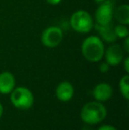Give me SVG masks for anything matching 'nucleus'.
Instances as JSON below:
<instances>
[{
    "label": "nucleus",
    "mask_w": 129,
    "mask_h": 130,
    "mask_svg": "<svg viewBox=\"0 0 129 130\" xmlns=\"http://www.w3.org/2000/svg\"><path fill=\"white\" fill-rule=\"evenodd\" d=\"M122 48H123V50H124L126 53L129 52V37H128V36L125 38L124 45H123Z\"/></svg>",
    "instance_id": "obj_17"
},
{
    "label": "nucleus",
    "mask_w": 129,
    "mask_h": 130,
    "mask_svg": "<svg viewBox=\"0 0 129 130\" xmlns=\"http://www.w3.org/2000/svg\"><path fill=\"white\" fill-rule=\"evenodd\" d=\"M99 70H100V72H102V73H107L110 70V65H109L108 63H106V62L102 63L101 65L99 66Z\"/></svg>",
    "instance_id": "obj_15"
},
{
    "label": "nucleus",
    "mask_w": 129,
    "mask_h": 130,
    "mask_svg": "<svg viewBox=\"0 0 129 130\" xmlns=\"http://www.w3.org/2000/svg\"><path fill=\"white\" fill-rule=\"evenodd\" d=\"M10 99L12 105L19 110L27 111L33 106L34 98L32 91L27 87H15L10 93Z\"/></svg>",
    "instance_id": "obj_3"
},
{
    "label": "nucleus",
    "mask_w": 129,
    "mask_h": 130,
    "mask_svg": "<svg viewBox=\"0 0 129 130\" xmlns=\"http://www.w3.org/2000/svg\"><path fill=\"white\" fill-rule=\"evenodd\" d=\"M123 64H124V68L126 73L128 74L129 73V57H126V58L123 59Z\"/></svg>",
    "instance_id": "obj_16"
},
{
    "label": "nucleus",
    "mask_w": 129,
    "mask_h": 130,
    "mask_svg": "<svg viewBox=\"0 0 129 130\" xmlns=\"http://www.w3.org/2000/svg\"><path fill=\"white\" fill-rule=\"evenodd\" d=\"M3 112H4V107H3V105H2V104L0 103V119L2 118Z\"/></svg>",
    "instance_id": "obj_20"
},
{
    "label": "nucleus",
    "mask_w": 129,
    "mask_h": 130,
    "mask_svg": "<svg viewBox=\"0 0 129 130\" xmlns=\"http://www.w3.org/2000/svg\"><path fill=\"white\" fill-rule=\"evenodd\" d=\"M15 87L16 80L12 73L5 71L0 74V93L1 94H10Z\"/></svg>",
    "instance_id": "obj_10"
},
{
    "label": "nucleus",
    "mask_w": 129,
    "mask_h": 130,
    "mask_svg": "<svg viewBox=\"0 0 129 130\" xmlns=\"http://www.w3.org/2000/svg\"><path fill=\"white\" fill-rule=\"evenodd\" d=\"M71 27L75 32L81 34L89 33L94 27V20L89 12L84 10H80L72 14L70 18Z\"/></svg>",
    "instance_id": "obj_4"
},
{
    "label": "nucleus",
    "mask_w": 129,
    "mask_h": 130,
    "mask_svg": "<svg viewBox=\"0 0 129 130\" xmlns=\"http://www.w3.org/2000/svg\"><path fill=\"white\" fill-rule=\"evenodd\" d=\"M97 130H117V128L112 125H103Z\"/></svg>",
    "instance_id": "obj_18"
},
{
    "label": "nucleus",
    "mask_w": 129,
    "mask_h": 130,
    "mask_svg": "<svg viewBox=\"0 0 129 130\" xmlns=\"http://www.w3.org/2000/svg\"><path fill=\"white\" fill-rule=\"evenodd\" d=\"M114 33H115L117 38H122L125 39L129 36V30L126 25L123 24H117L113 27Z\"/></svg>",
    "instance_id": "obj_14"
},
{
    "label": "nucleus",
    "mask_w": 129,
    "mask_h": 130,
    "mask_svg": "<svg viewBox=\"0 0 129 130\" xmlns=\"http://www.w3.org/2000/svg\"><path fill=\"white\" fill-rule=\"evenodd\" d=\"M57 98L61 102H68L74 95V88L69 82H62L57 86L55 90Z\"/></svg>",
    "instance_id": "obj_9"
},
{
    "label": "nucleus",
    "mask_w": 129,
    "mask_h": 130,
    "mask_svg": "<svg viewBox=\"0 0 129 130\" xmlns=\"http://www.w3.org/2000/svg\"><path fill=\"white\" fill-rule=\"evenodd\" d=\"M113 94V89L110 84L106 82H101L96 85L93 89V96L96 101L98 102H105L110 99Z\"/></svg>",
    "instance_id": "obj_8"
},
{
    "label": "nucleus",
    "mask_w": 129,
    "mask_h": 130,
    "mask_svg": "<svg viewBox=\"0 0 129 130\" xmlns=\"http://www.w3.org/2000/svg\"><path fill=\"white\" fill-rule=\"evenodd\" d=\"M113 17L119 24L127 26L129 24V5H121L113 10Z\"/></svg>",
    "instance_id": "obj_12"
},
{
    "label": "nucleus",
    "mask_w": 129,
    "mask_h": 130,
    "mask_svg": "<svg viewBox=\"0 0 129 130\" xmlns=\"http://www.w3.org/2000/svg\"><path fill=\"white\" fill-rule=\"evenodd\" d=\"M107 116V109L103 104L98 101L88 102L81 111V120L87 125H96L102 122Z\"/></svg>",
    "instance_id": "obj_2"
},
{
    "label": "nucleus",
    "mask_w": 129,
    "mask_h": 130,
    "mask_svg": "<svg viewBox=\"0 0 129 130\" xmlns=\"http://www.w3.org/2000/svg\"><path fill=\"white\" fill-rule=\"evenodd\" d=\"M94 1H96V2H97V3H102V2H103V1H105V0H94Z\"/></svg>",
    "instance_id": "obj_21"
},
{
    "label": "nucleus",
    "mask_w": 129,
    "mask_h": 130,
    "mask_svg": "<svg viewBox=\"0 0 129 130\" xmlns=\"http://www.w3.org/2000/svg\"><path fill=\"white\" fill-rule=\"evenodd\" d=\"M113 4L109 0L100 3L95 13L96 24L100 26H106L112 23L113 19Z\"/></svg>",
    "instance_id": "obj_6"
},
{
    "label": "nucleus",
    "mask_w": 129,
    "mask_h": 130,
    "mask_svg": "<svg viewBox=\"0 0 129 130\" xmlns=\"http://www.w3.org/2000/svg\"><path fill=\"white\" fill-rule=\"evenodd\" d=\"M103 57L105 58V62L108 63L110 67H116L124 59V50L121 45L112 43V44L104 51Z\"/></svg>",
    "instance_id": "obj_7"
},
{
    "label": "nucleus",
    "mask_w": 129,
    "mask_h": 130,
    "mask_svg": "<svg viewBox=\"0 0 129 130\" xmlns=\"http://www.w3.org/2000/svg\"><path fill=\"white\" fill-rule=\"evenodd\" d=\"M62 0H46V2L49 4V5H57L61 3Z\"/></svg>",
    "instance_id": "obj_19"
},
{
    "label": "nucleus",
    "mask_w": 129,
    "mask_h": 130,
    "mask_svg": "<svg viewBox=\"0 0 129 130\" xmlns=\"http://www.w3.org/2000/svg\"><path fill=\"white\" fill-rule=\"evenodd\" d=\"M63 39V32L59 27L51 26L45 28L41 36V42L47 48L59 46Z\"/></svg>",
    "instance_id": "obj_5"
},
{
    "label": "nucleus",
    "mask_w": 129,
    "mask_h": 130,
    "mask_svg": "<svg viewBox=\"0 0 129 130\" xmlns=\"http://www.w3.org/2000/svg\"><path fill=\"white\" fill-rule=\"evenodd\" d=\"M119 88L120 94L125 99H129V75L127 74L119 80Z\"/></svg>",
    "instance_id": "obj_13"
},
{
    "label": "nucleus",
    "mask_w": 129,
    "mask_h": 130,
    "mask_svg": "<svg viewBox=\"0 0 129 130\" xmlns=\"http://www.w3.org/2000/svg\"><path fill=\"white\" fill-rule=\"evenodd\" d=\"M94 27H96L97 32L99 33L101 39L104 40L107 43H112L117 40V36H116L115 33H114V29L112 27V24L106 25V26H100V25H94Z\"/></svg>",
    "instance_id": "obj_11"
},
{
    "label": "nucleus",
    "mask_w": 129,
    "mask_h": 130,
    "mask_svg": "<svg viewBox=\"0 0 129 130\" xmlns=\"http://www.w3.org/2000/svg\"><path fill=\"white\" fill-rule=\"evenodd\" d=\"M104 44L99 36H90L81 43V53L85 59L92 63L101 61L104 55Z\"/></svg>",
    "instance_id": "obj_1"
}]
</instances>
